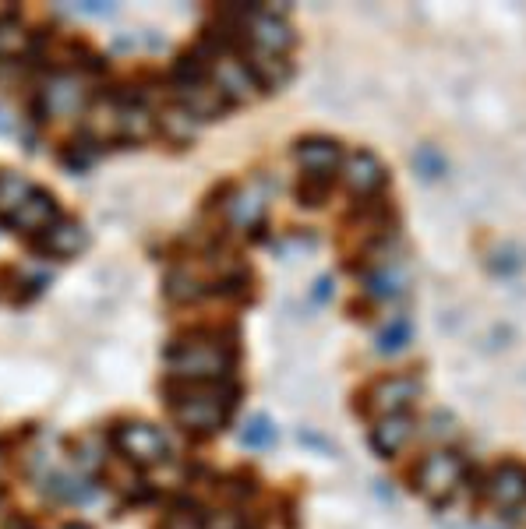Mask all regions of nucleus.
I'll use <instances>...</instances> for the list:
<instances>
[{"instance_id": "obj_1", "label": "nucleus", "mask_w": 526, "mask_h": 529, "mask_svg": "<svg viewBox=\"0 0 526 529\" xmlns=\"http://www.w3.org/2000/svg\"><path fill=\"white\" fill-rule=\"evenodd\" d=\"M170 371L184 381H209L223 385L233 371V346L212 336H184L170 350Z\"/></svg>"}, {"instance_id": "obj_2", "label": "nucleus", "mask_w": 526, "mask_h": 529, "mask_svg": "<svg viewBox=\"0 0 526 529\" xmlns=\"http://www.w3.org/2000/svg\"><path fill=\"white\" fill-rule=\"evenodd\" d=\"M230 406H233V392L226 385L184 381L181 392H173V417L195 434L219 431L226 424V417H230Z\"/></svg>"}, {"instance_id": "obj_3", "label": "nucleus", "mask_w": 526, "mask_h": 529, "mask_svg": "<svg viewBox=\"0 0 526 529\" xmlns=\"http://www.w3.org/2000/svg\"><path fill=\"white\" fill-rule=\"evenodd\" d=\"M237 22H241L251 50L258 53H276V57H283L294 46V29H290V22L279 11L248 8V11H237Z\"/></svg>"}, {"instance_id": "obj_4", "label": "nucleus", "mask_w": 526, "mask_h": 529, "mask_svg": "<svg viewBox=\"0 0 526 529\" xmlns=\"http://www.w3.org/2000/svg\"><path fill=\"white\" fill-rule=\"evenodd\" d=\"M414 480H417V491L438 505V501L456 494L459 480H463V462H459V455H452V452H431L428 459L417 466Z\"/></svg>"}, {"instance_id": "obj_5", "label": "nucleus", "mask_w": 526, "mask_h": 529, "mask_svg": "<svg viewBox=\"0 0 526 529\" xmlns=\"http://www.w3.org/2000/svg\"><path fill=\"white\" fill-rule=\"evenodd\" d=\"M269 198H272V187L262 177L241 184L230 194V202H226V223L237 226V230H255L262 223L265 209H269Z\"/></svg>"}, {"instance_id": "obj_6", "label": "nucleus", "mask_w": 526, "mask_h": 529, "mask_svg": "<svg viewBox=\"0 0 526 529\" xmlns=\"http://www.w3.org/2000/svg\"><path fill=\"white\" fill-rule=\"evenodd\" d=\"M117 448L135 466H156L166 455V434L152 424H124L117 431Z\"/></svg>"}, {"instance_id": "obj_7", "label": "nucleus", "mask_w": 526, "mask_h": 529, "mask_svg": "<svg viewBox=\"0 0 526 529\" xmlns=\"http://www.w3.org/2000/svg\"><path fill=\"white\" fill-rule=\"evenodd\" d=\"M212 85L219 89L223 99H233V103H251V99L262 92V85L255 82L248 64H241L237 57H219L212 60Z\"/></svg>"}, {"instance_id": "obj_8", "label": "nucleus", "mask_w": 526, "mask_h": 529, "mask_svg": "<svg viewBox=\"0 0 526 529\" xmlns=\"http://www.w3.org/2000/svg\"><path fill=\"white\" fill-rule=\"evenodd\" d=\"M85 106V82L78 75H53L39 92V110L46 117H75Z\"/></svg>"}, {"instance_id": "obj_9", "label": "nucleus", "mask_w": 526, "mask_h": 529, "mask_svg": "<svg viewBox=\"0 0 526 529\" xmlns=\"http://www.w3.org/2000/svg\"><path fill=\"white\" fill-rule=\"evenodd\" d=\"M417 395H421V381L410 378V374H392L371 388V410L392 417V413H403Z\"/></svg>"}, {"instance_id": "obj_10", "label": "nucleus", "mask_w": 526, "mask_h": 529, "mask_svg": "<svg viewBox=\"0 0 526 529\" xmlns=\"http://www.w3.org/2000/svg\"><path fill=\"white\" fill-rule=\"evenodd\" d=\"M297 163L311 180H329L343 166V156H339V145L329 138H304L297 145Z\"/></svg>"}, {"instance_id": "obj_11", "label": "nucleus", "mask_w": 526, "mask_h": 529, "mask_svg": "<svg viewBox=\"0 0 526 529\" xmlns=\"http://www.w3.org/2000/svg\"><path fill=\"white\" fill-rule=\"evenodd\" d=\"M8 223L15 226L18 233H46L53 223H57V205L46 191H32L22 205L8 216Z\"/></svg>"}, {"instance_id": "obj_12", "label": "nucleus", "mask_w": 526, "mask_h": 529, "mask_svg": "<svg viewBox=\"0 0 526 529\" xmlns=\"http://www.w3.org/2000/svg\"><path fill=\"white\" fill-rule=\"evenodd\" d=\"M343 180L354 194H375L385 184V166L371 152H350L343 159Z\"/></svg>"}, {"instance_id": "obj_13", "label": "nucleus", "mask_w": 526, "mask_h": 529, "mask_svg": "<svg viewBox=\"0 0 526 529\" xmlns=\"http://www.w3.org/2000/svg\"><path fill=\"white\" fill-rule=\"evenodd\" d=\"M414 441V420L406 417V413H392V417H382L375 424V431H371V445L378 448V452L385 455V459H392V455H399L406 445Z\"/></svg>"}, {"instance_id": "obj_14", "label": "nucleus", "mask_w": 526, "mask_h": 529, "mask_svg": "<svg viewBox=\"0 0 526 529\" xmlns=\"http://www.w3.org/2000/svg\"><path fill=\"white\" fill-rule=\"evenodd\" d=\"M488 498L498 508H519L526 501V470H519V466H498L488 480Z\"/></svg>"}, {"instance_id": "obj_15", "label": "nucleus", "mask_w": 526, "mask_h": 529, "mask_svg": "<svg viewBox=\"0 0 526 529\" xmlns=\"http://www.w3.org/2000/svg\"><path fill=\"white\" fill-rule=\"evenodd\" d=\"M39 247H43L50 258H71L85 247V230L68 219H57L46 233H39Z\"/></svg>"}, {"instance_id": "obj_16", "label": "nucleus", "mask_w": 526, "mask_h": 529, "mask_svg": "<svg viewBox=\"0 0 526 529\" xmlns=\"http://www.w3.org/2000/svg\"><path fill=\"white\" fill-rule=\"evenodd\" d=\"M152 131H156V120H152L149 106H142L138 99H124L121 113H117V138H124V142H145Z\"/></svg>"}, {"instance_id": "obj_17", "label": "nucleus", "mask_w": 526, "mask_h": 529, "mask_svg": "<svg viewBox=\"0 0 526 529\" xmlns=\"http://www.w3.org/2000/svg\"><path fill=\"white\" fill-rule=\"evenodd\" d=\"M181 92V106L191 113L195 120H205V117H219L223 113V106H226V99L219 96V89L216 85H209V82H202V85H191V89H177Z\"/></svg>"}, {"instance_id": "obj_18", "label": "nucleus", "mask_w": 526, "mask_h": 529, "mask_svg": "<svg viewBox=\"0 0 526 529\" xmlns=\"http://www.w3.org/2000/svg\"><path fill=\"white\" fill-rule=\"evenodd\" d=\"M251 75H255V82L262 85V89H279V85L290 78V60L286 57H276V53H258L251 50V60H248Z\"/></svg>"}, {"instance_id": "obj_19", "label": "nucleus", "mask_w": 526, "mask_h": 529, "mask_svg": "<svg viewBox=\"0 0 526 529\" xmlns=\"http://www.w3.org/2000/svg\"><path fill=\"white\" fill-rule=\"evenodd\" d=\"M205 286H209V279H205L202 272L195 269V265H181V269H173L170 279H166V293H170L173 300H195V297H202Z\"/></svg>"}, {"instance_id": "obj_20", "label": "nucleus", "mask_w": 526, "mask_h": 529, "mask_svg": "<svg viewBox=\"0 0 526 529\" xmlns=\"http://www.w3.org/2000/svg\"><path fill=\"white\" fill-rule=\"evenodd\" d=\"M32 191H36V187H32L25 177H18V173H0V216L8 219Z\"/></svg>"}, {"instance_id": "obj_21", "label": "nucleus", "mask_w": 526, "mask_h": 529, "mask_svg": "<svg viewBox=\"0 0 526 529\" xmlns=\"http://www.w3.org/2000/svg\"><path fill=\"white\" fill-rule=\"evenodd\" d=\"M410 336H414V328H410V321L406 318H392V321H385L382 328H378V339H375V346H378V353H399V350H406L410 346Z\"/></svg>"}, {"instance_id": "obj_22", "label": "nucleus", "mask_w": 526, "mask_h": 529, "mask_svg": "<svg viewBox=\"0 0 526 529\" xmlns=\"http://www.w3.org/2000/svg\"><path fill=\"white\" fill-rule=\"evenodd\" d=\"M159 124H163V131L173 138V142H191L198 131V120L191 117L184 106H170V110L159 113Z\"/></svg>"}, {"instance_id": "obj_23", "label": "nucleus", "mask_w": 526, "mask_h": 529, "mask_svg": "<svg viewBox=\"0 0 526 529\" xmlns=\"http://www.w3.org/2000/svg\"><path fill=\"white\" fill-rule=\"evenodd\" d=\"M241 445L248 448H272L276 445V427H272L269 417H251L248 424L241 427Z\"/></svg>"}, {"instance_id": "obj_24", "label": "nucleus", "mask_w": 526, "mask_h": 529, "mask_svg": "<svg viewBox=\"0 0 526 529\" xmlns=\"http://www.w3.org/2000/svg\"><path fill=\"white\" fill-rule=\"evenodd\" d=\"M399 290H403V279H399L392 269H375L368 276V293H371V297L389 300V297H396Z\"/></svg>"}, {"instance_id": "obj_25", "label": "nucleus", "mask_w": 526, "mask_h": 529, "mask_svg": "<svg viewBox=\"0 0 526 529\" xmlns=\"http://www.w3.org/2000/svg\"><path fill=\"white\" fill-rule=\"evenodd\" d=\"M25 46V32L15 22H0V53H15Z\"/></svg>"}, {"instance_id": "obj_26", "label": "nucleus", "mask_w": 526, "mask_h": 529, "mask_svg": "<svg viewBox=\"0 0 526 529\" xmlns=\"http://www.w3.org/2000/svg\"><path fill=\"white\" fill-rule=\"evenodd\" d=\"M417 166H421L424 177H438V170H442V159H438L431 149H421V152H417Z\"/></svg>"}, {"instance_id": "obj_27", "label": "nucleus", "mask_w": 526, "mask_h": 529, "mask_svg": "<svg viewBox=\"0 0 526 529\" xmlns=\"http://www.w3.org/2000/svg\"><path fill=\"white\" fill-rule=\"evenodd\" d=\"M329 293H332V279H318L315 297H318V300H329Z\"/></svg>"}, {"instance_id": "obj_28", "label": "nucleus", "mask_w": 526, "mask_h": 529, "mask_svg": "<svg viewBox=\"0 0 526 529\" xmlns=\"http://www.w3.org/2000/svg\"><path fill=\"white\" fill-rule=\"evenodd\" d=\"M82 11H85V15H110L113 8H110V4H85Z\"/></svg>"}, {"instance_id": "obj_29", "label": "nucleus", "mask_w": 526, "mask_h": 529, "mask_svg": "<svg viewBox=\"0 0 526 529\" xmlns=\"http://www.w3.org/2000/svg\"><path fill=\"white\" fill-rule=\"evenodd\" d=\"M64 529H89V526H64Z\"/></svg>"}]
</instances>
